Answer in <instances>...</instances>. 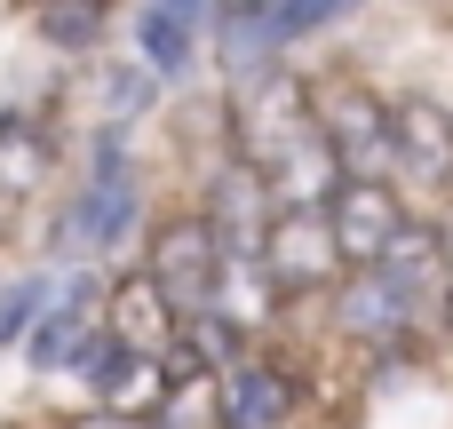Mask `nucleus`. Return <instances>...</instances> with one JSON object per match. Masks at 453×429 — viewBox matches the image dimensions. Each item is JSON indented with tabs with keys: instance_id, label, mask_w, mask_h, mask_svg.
<instances>
[{
	"instance_id": "39448f33",
	"label": "nucleus",
	"mask_w": 453,
	"mask_h": 429,
	"mask_svg": "<svg viewBox=\"0 0 453 429\" xmlns=\"http://www.w3.org/2000/svg\"><path fill=\"white\" fill-rule=\"evenodd\" d=\"M255 263L271 287H326L342 271V247L326 231V207H271L263 239H255Z\"/></svg>"
},
{
	"instance_id": "f3484780",
	"label": "nucleus",
	"mask_w": 453,
	"mask_h": 429,
	"mask_svg": "<svg viewBox=\"0 0 453 429\" xmlns=\"http://www.w3.org/2000/svg\"><path fill=\"white\" fill-rule=\"evenodd\" d=\"M279 8H287V32L303 40V32H326V24H342L358 0H279Z\"/></svg>"
},
{
	"instance_id": "dca6fc26",
	"label": "nucleus",
	"mask_w": 453,
	"mask_h": 429,
	"mask_svg": "<svg viewBox=\"0 0 453 429\" xmlns=\"http://www.w3.org/2000/svg\"><path fill=\"white\" fill-rule=\"evenodd\" d=\"M40 32H48L56 48H96V32H104V0H48Z\"/></svg>"
},
{
	"instance_id": "a211bd4d",
	"label": "nucleus",
	"mask_w": 453,
	"mask_h": 429,
	"mask_svg": "<svg viewBox=\"0 0 453 429\" xmlns=\"http://www.w3.org/2000/svg\"><path fill=\"white\" fill-rule=\"evenodd\" d=\"M167 8H175V16H191V24H199V32H207V24H215V0H167Z\"/></svg>"
},
{
	"instance_id": "6e6552de",
	"label": "nucleus",
	"mask_w": 453,
	"mask_h": 429,
	"mask_svg": "<svg viewBox=\"0 0 453 429\" xmlns=\"http://www.w3.org/2000/svg\"><path fill=\"white\" fill-rule=\"evenodd\" d=\"M390 167H406L414 183H453V111L430 96H398L390 103Z\"/></svg>"
},
{
	"instance_id": "20e7f679",
	"label": "nucleus",
	"mask_w": 453,
	"mask_h": 429,
	"mask_svg": "<svg viewBox=\"0 0 453 429\" xmlns=\"http://www.w3.org/2000/svg\"><path fill=\"white\" fill-rule=\"evenodd\" d=\"M422 303H430V287L406 279V271H390V263H350V279L334 287V318H342V334H358V342L414 334Z\"/></svg>"
},
{
	"instance_id": "9d476101",
	"label": "nucleus",
	"mask_w": 453,
	"mask_h": 429,
	"mask_svg": "<svg viewBox=\"0 0 453 429\" xmlns=\"http://www.w3.org/2000/svg\"><path fill=\"white\" fill-rule=\"evenodd\" d=\"M215 414H223V429H287L295 382H287L279 366H263V358H239V366L215 382Z\"/></svg>"
},
{
	"instance_id": "2eb2a0df",
	"label": "nucleus",
	"mask_w": 453,
	"mask_h": 429,
	"mask_svg": "<svg viewBox=\"0 0 453 429\" xmlns=\"http://www.w3.org/2000/svg\"><path fill=\"white\" fill-rule=\"evenodd\" d=\"M159 88H167V80H159L151 64H111V72H104V119H119V127L143 119V111L159 103Z\"/></svg>"
},
{
	"instance_id": "9b49d317",
	"label": "nucleus",
	"mask_w": 453,
	"mask_h": 429,
	"mask_svg": "<svg viewBox=\"0 0 453 429\" xmlns=\"http://www.w3.org/2000/svg\"><path fill=\"white\" fill-rule=\"evenodd\" d=\"M96 398H104V414H151L159 406V390H167V358H143V350H127V342H111L104 334V350L88 358V374H80Z\"/></svg>"
},
{
	"instance_id": "1a4fd4ad",
	"label": "nucleus",
	"mask_w": 453,
	"mask_h": 429,
	"mask_svg": "<svg viewBox=\"0 0 453 429\" xmlns=\"http://www.w3.org/2000/svg\"><path fill=\"white\" fill-rule=\"evenodd\" d=\"M271 183H263V167L255 159H223V175L207 183V223H215V239L231 247V255H255V239H263V223H271Z\"/></svg>"
},
{
	"instance_id": "aec40b11",
	"label": "nucleus",
	"mask_w": 453,
	"mask_h": 429,
	"mask_svg": "<svg viewBox=\"0 0 453 429\" xmlns=\"http://www.w3.org/2000/svg\"><path fill=\"white\" fill-rule=\"evenodd\" d=\"M446 326H453V287H446Z\"/></svg>"
},
{
	"instance_id": "4468645a",
	"label": "nucleus",
	"mask_w": 453,
	"mask_h": 429,
	"mask_svg": "<svg viewBox=\"0 0 453 429\" xmlns=\"http://www.w3.org/2000/svg\"><path fill=\"white\" fill-rule=\"evenodd\" d=\"M48 303H56V271H24V279H8V287H0V350L24 342L32 318H40Z\"/></svg>"
},
{
	"instance_id": "7ed1b4c3",
	"label": "nucleus",
	"mask_w": 453,
	"mask_h": 429,
	"mask_svg": "<svg viewBox=\"0 0 453 429\" xmlns=\"http://www.w3.org/2000/svg\"><path fill=\"white\" fill-rule=\"evenodd\" d=\"M311 127L334 151L342 175H390V103L358 80H334L311 96Z\"/></svg>"
},
{
	"instance_id": "f8f14e48",
	"label": "nucleus",
	"mask_w": 453,
	"mask_h": 429,
	"mask_svg": "<svg viewBox=\"0 0 453 429\" xmlns=\"http://www.w3.org/2000/svg\"><path fill=\"white\" fill-rule=\"evenodd\" d=\"M135 64H151L159 80H183V72L199 64V24L175 16L167 0H143V8H135Z\"/></svg>"
},
{
	"instance_id": "423d86ee",
	"label": "nucleus",
	"mask_w": 453,
	"mask_h": 429,
	"mask_svg": "<svg viewBox=\"0 0 453 429\" xmlns=\"http://www.w3.org/2000/svg\"><path fill=\"white\" fill-rule=\"evenodd\" d=\"M319 207H326V231H334L342 263H374V255L398 239V223H406V207L390 199V183H382V175H342Z\"/></svg>"
},
{
	"instance_id": "6ab92c4d",
	"label": "nucleus",
	"mask_w": 453,
	"mask_h": 429,
	"mask_svg": "<svg viewBox=\"0 0 453 429\" xmlns=\"http://www.w3.org/2000/svg\"><path fill=\"white\" fill-rule=\"evenodd\" d=\"M80 429H143V414H88Z\"/></svg>"
},
{
	"instance_id": "0eeeda50",
	"label": "nucleus",
	"mask_w": 453,
	"mask_h": 429,
	"mask_svg": "<svg viewBox=\"0 0 453 429\" xmlns=\"http://www.w3.org/2000/svg\"><path fill=\"white\" fill-rule=\"evenodd\" d=\"M207 40H215V64H223L231 80H247V72H263V64H279V56L295 48L279 0H215Z\"/></svg>"
},
{
	"instance_id": "f03ea898",
	"label": "nucleus",
	"mask_w": 453,
	"mask_h": 429,
	"mask_svg": "<svg viewBox=\"0 0 453 429\" xmlns=\"http://www.w3.org/2000/svg\"><path fill=\"white\" fill-rule=\"evenodd\" d=\"M223 271H231V247L215 239L207 215H175V223L151 231V271H143V279L167 295L175 318L215 310V303H223Z\"/></svg>"
},
{
	"instance_id": "f257e3e1",
	"label": "nucleus",
	"mask_w": 453,
	"mask_h": 429,
	"mask_svg": "<svg viewBox=\"0 0 453 429\" xmlns=\"http://www.w3.org/2000/svg\"><path fill=\"white\" fill-rule=\"evenodd\" d=\"M135 231V159H127V127L104 119L88 135V183L72 191V207L56 215V247L72 255H104Z\"/></svg>"
},
{
	"instance_id": "ddd939ff",
	"label": "nucleus",
	"mask_w": 453,
	"mask_h": 429,
	"mask_svg": "<svg viewBox=\"0 0 453 429\" xmlns=\"http://www.w3.org/2000/svg\"><path fill=\"white\" fill-rule=\"evenodd\" d=\"M104 334L127 342V350H143V358H159L167 334H175V310H167V295H159L151 279H135V287H111V318H104Z\"/></svg>"
}]
</instances>
